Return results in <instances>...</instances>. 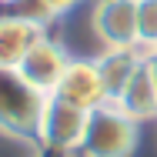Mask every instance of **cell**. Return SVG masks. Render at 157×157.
<instances>
[{"label":"cell","mask_w":157,"mask_h":157,"mask_svg":"<svg viewBox=\"0 0 157 157\" xmlns=\"http://www.w3.org/2000/svg\"><path fill=\"white\" fill-rule=\"evenodd\" d=\"M80 0H44V7L54 13V17H60V13H67V10H74Z\"/></svg>","instance_id":"8fae6325"},{"label":"cell","mask_w":157,"mask_h":157,"mask_svg":"<svg viewBox=\"0 0 157 157\" xmlns=\"http://www.w3.org/2000/svg\"><path fill=\"white\" fill-rule=\"evenodd\" d=\"M147 70H151V77H154V87H157V47H154V50H147Z\"/></svg>","instance_id":"7c38bea8"},{"label":"cell","mask_w":157,"mask_h":157,"mask_svg":"<svg viewBox=\"0 0 157 157\" xmlns=\"http://www.w3.org/2000/svg\"><path fill=\"white\" fill-rule=\"evenodd\" d=\"M84 127H87V110H80V107L60 100L57 94H47L33 137H37L47 151L77 154V147H80V140H84Z\"/></svg>","instance_id":"3957f363"},{"label":"cell","mask_w":157,"mask_h":157,"mask_svg":"<svg viewBox=\"0 0 157 157\" xmlns=\"http://www.w3.org/2000/svg\"><path fill=\"white\" fill-rule=\"evenodd\" d=\"M137 140H140L137 121L130 114H124L114 100H107L87 114L84 140H80L77 154L80 157H134Z\"/></svg>","instance_id":"6da1fadb"},{"label":"cell","mask_w":157,"mask_h":157,"mask_svg":"<svg viewBox=\"0 0 157 157\" xmlns=\"http://www.w3.org/2000/svg\"><path fill=\"white\" fill-rule=\"evenodd\" d=\"M54 94L87 114L100 104H107V90H104V80H100V70L94 60H70Z\"/></svg>","instance_id":"8992f818"},{"label":"cell","mask_w":157,"mask_h":157,"mask_svg":"<svg viewBox=\"0 0 157 157\" xmlns=\"http://www.w3.org/2000/svg\"><path fill=\"white\" fill-rule=\"evenodd\" d=\"M90 24H94L97 40L107 50L140 47V40H137V0H97Z\"/></svg>","instance_id":"277c9868"},{"label":"cell","mask_w":157,"mask_h":157,"mask_svg":"<svg viewBox=\"0 0 157 157\" xmlns=\"http://www.w3.org/2000/svg\"><path fill=\"white\" fill-rule=\"evenodd\" d=\"M144 57L147 50L140 47H121V50H107L97 57V70H100V80H104V90H107V100H117L124 94V87L134 80V74L144 67Z\"/></svg>","instance_id":"ba28073f"},{"label":"cell","mask_w":157,"mask_h":157,"mask_svg":"<svg viewBox=\"0 0 157 157\" xmlns=\"http://www.w3.org/2000/svg\"><path fill=\"white\" fill-rule=\"evenodd\" d=\"M137 40L140 50L157 47V0H137Z\"/></svg>","instance_id":"30bf717a"},{"label":"cell","mask_w":157,"mask_h":157,"mask_svg":"<svg viewBox=\"0 0 157 157\" xmlns=\"http://www.w3.org/2000/svg\"><path fill=\"white\" fill-rule=\"evenodd\" d=\"M47 94L30 87L13 67H0V134L33 137Z\"/></svg>","instance_id":"7a4b0ae2"},{"label":"cell","mask_w":157,"mask_h":157,"mask_svg":"<svg viewBox=\"0 0 157 157\" xmlns=\"http://www.w3.org/2000/svg\"><path fill=\"white\" fill-rule=\"evenodd\" d=\"M0 3H13V0H0Z\"/></svg>","instance_id":"4fadbf2b"},{"label":"cell","mask_w":157,"mask_h":157,"mask_svg":"<svg viewBox=\"0 0 157 157\" xmlns=\"http://www.w3.org/2000/svg\"><path fill=\"white\" fill-rule=\"evenodd\" d=\"M67 63H70L67 50H63L57 40H50L44 33L30 50L24 54V60L17 63V74L30 87H37L40 94H54L57 84H60V77H63V70H67Z\"/></svg>","instance_id":"5b68a950"},{"label":"cell","mask_w":157,"mask_h":157,"mask_svg":"<svg viewBox=\"0 0 157 157\" xmlns=\"http://www.w3.org/2000/svg\"><path fill=\"white\" fill-rule=\"evenodd\" d=\"M124 114H130L137 124L140 121H151L157 117V87H154V77L147 70V57H144V67L134 74V80L124 87V94L114 100Z\"/></svg>","instance_id":"9c48e42d"},{"label":"cell","mask_w":157,"mask_h":157,"mask_svg":"<svg viewBox=\"0 0 157 157\" xmlns=\"http://www.w3.org/2000/svg\"><path fill=\"white\" fill-rule=\"evenodd\" d=\"M44 37V24L20 13H0V67H13L24 60V54Z\"/></svg>","instance_id":"52a82bcc"}]
</instances>
